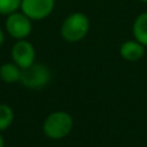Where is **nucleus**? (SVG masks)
<instances>
[{"label":"nucleus","instance_id":"obj_1","mask_svg":"<svg viewBox=\"0 0 147 147\" xmlns=\"http://www.w3.org/2000/svg\"><path fill=\"white\" fill-rule=\"evenodd\" d=\"M74 129V117L66 111L51 112L43 121V133L47 138L59 141L70 136Z\"/></svg>","mask_w":147,"mask_h":147},{"label":"nucleus","instance_id":"obj_2","mask_svg":"<svg viewBox=\"0 0 147 147\" xmlns=\"http://www.w3.org/2000/svg\"><path fill=\"white\" fill-rule=\"evenodd\" d=\"M90 30V20L85 13L74 12L63 20L61 25V36L67 43H79L84 40Z\"/></svg>","mask_w":147,"mask_h":147},{"label":"nucleus","instance_id":"obj_3","mask_svg":"<svg viewBox=\"0 0 147 147\" xmlns=\"http://www.w3.org/2000/svg\"><path fill=\"white\" fill-rule=\"evenodd\" d=\"M52 74L51 70L43 63H32L31 66L21 70L20 83L22 86L30 90H39L43 89L51 83Z\"/></svg>","mask_w":147,"mask_h":147},{"label":"nucleus","instance_id":"obj_4","mask_svg":"<svg viewBox=\"0 0 147 147\" xmlns=\"http://www.w3.org/2000/svg\"><path fill=\"white\" fill-rule=\"evenodd\" d=\"M4 26L7 34L16 40L27 39L32 31V21L20 10L7 16Z\"/></svg>","mask_w":147,"mask_h":147},{"label":"nucleus","instance_id":"obj_5","mask_svg":"<svg viewBox=\"0 0 147 147\" xmlns=\"http://www.w3.org/2000/svg\"><path fill=\"white\" fill-rule=\"evenodd\" d=\"M56 0H22L21 12L31 21H41L53 13Z\"/></svg>","mask_w":147,"mask_h":147},{"label":"nucleus","instance_id":"obj_6","mask_svg":"<svg viewBox=\"0 0 147 147\" xmlns=\"http://www.w3.org/2000/svg\"><path fill=\"white\" fill-rule=\"evenodd\" d=\"M10 56H12V61L21 70H23L26 67L31 66L32 63H35L36 51L35 47L32 45V43L23 39V40H17L13 44Z\"/></svg>","mask_w":147,"mask_h":147},{"label":"nucleus","instance_id":"obj_7","mask_svg":"<svg viewBox=\"0 0 147 147\" xmlns=\"http://www.w3.org/2000/svg\"><path fill=\"white\" fill-rule=\"evenodd\" d=\"M119 53L124 61L127 62H137L142 59L146 54V47L142 45L140 41L130 39L121 43L119 48Z\"/></svg>","mask_w":147,"mask_h":147},{"label":"nucleus","instance_id":"obj_8","mask_svg":"<svg viewBox=\"0 0 147 147\" xmlns=\"http://www.w3.org/2000/svg\"><path fill=\"white\" fill-rule=\"evenodd\" d=\"M133 39L147 48V12H142L134 18L132 26Z\"/></svg>","mask_w":147,"mask_h":147},{"label":"nucleus","instance_id":"obj_9","mask_svg":"<svg viewBox=\"0 0 147 147\" xmlns=\"http://www.w3.org/2000/svg\"><path fill=\"white\" fill-rule=\"evenodd\" d=\"M21 69L14 62H5L0 66V80L5 84H16L20 83Z\"/></svg>","mask_w":147,"mask_h":147},{"label":"nucleus","instance_id":"obj_10","mask_svg":"<svg viewBox=\"0 0 147 147\" xmlns=\"http://www.w3.org/2000/svg\"><path fill=\"white\" fill-rule=\"evenodd\" d=\"M14 121V111L7 103H0V133L8 130Z\"/></svg>","mask_w":147,"mask_h":147},{"label":"nucleus","instance_id":"obj_11","mask_svg":"<svg viewBox=\"0 0 147 147\" xmlns=\"http://www.w3.org/2000/svg\"><path fill=\"white\" fill-rule=\"evenodd\" d=\"M22 0H0V14L9 16L12 13L20 10Z\"/></svg>","mask_w":147,"mask_h":147},{"label":"nucleus","instance_id":"obj_12","mask_svg":"<svg viewBox=\"0 0 147 147\" xmlns=\"http://www.w3.org/2000/svg\"><path fill=\"white\" fill-rule=\"evenodd\" d=\"M4 41H5V34H4V31H3V28L0 27V48L3 47Z\"/></svg>","mask_w":147,"mask_h":147},{"label":"nucleus","instance_id":"obj_13","mask_svg":"<svg viewBox=\"0 0 147 147\" xmlns=\"http://www.w3.org/2000/svg\"><path fill=\"white\" fill-rule=\"evenodd\" d=\"M0 147H5V142H4V138H3L1 133H0Z\"/></svg>","mask_w":147,"mask_h":147},{"label":"nucleus","instance_id":"obj_14","mask_svg":"<svg viewBox=\"0 0 147 147\" xmlns=\"http://www.w3.org/2000/svg\"><path fill=\"white\" fill-rule=\"evenodd\" d=\"M138 1H141V3H145V4H147V0H138Z\"/></svg>","mask_w":147,"mask_h":147}]
</instances>
